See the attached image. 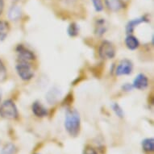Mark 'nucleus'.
Returning a JSON list of instances; mask_svg holds the SVG:
<instances>
[{
	"mask_svg": "<svg viewBox=\"0 0 154 154\" xmlns=\"http://www.w3.org/2000/svg\"><path fill=\"white\" fill-rule=\"evenodd\" d=\"M61 95V92L60 91V90L57 87H53L51 90H49V91L46 94V99L49 103L53 104L57 101V99L60 98Z\"/></svg>",
	"mask_w": 154,
	"mask_h": 154,
	"instance_id": "obj_12",
	"label": "nucleus"
},
{
	"mask_svg": "<svg viewBox=\"0 0 154 154\" xmlns=\"http://www.w3.org/2000/svg\"><path fill=\"white\" fill-rule=\"evenodd\" d=\"M149 20L148 18H146L145 15L141 16V17L136 18V19H133V20H131L128 21V23H127L126 28H125L127 34H128V35H130V34H131V33L133 32L134 30H135V28H137L139 24H140V23H145V22H149Z\"/></svg>",
	"mask_w": 154,
	"mask_h": 154,
	"instance_id": "obj_8",
	"label": "nucleus"
},
{
	"mask_svg": "<svg viewBox=\"0 0 154 154\" xmlns=\"http://www.w3.org/2000/svg\"><path fill=\"white\" fill-rule=\"evenodd\" d=\"M15 50H16V53L18 54L19 60H20V61H30L35 59V56L32 51H31L28 48L24 47L23 45H19L16 47Z\"/></svg>",
	"mask_w": 154,
	"mask_h": 154,
	"instance_id": "obj_6",
	"label": "nucleus"
},
{
	"mask_svg": "<svg viewBox=\"0 0 154 154\" xmlns=\"http://www.w3.org/2000/svg\"><path fill=\"white\" fill-rule=\"evenodd\" d=\"M67 32L70 37H75L79 34V26L76 23H71L69 25Z\"/></svg>",
	"mask_w": 154,
	"mask_h": 154,
	"instance_id": "obj_18",
	"label": "nucleus"
},
{
	"mask_svg": "<svg viewBox=\"0 0 154 154\" xmlns=\"http://www.w3.org/2000/svg\"><path fill=\"white\" fill-rule=\"evenodd\" d=\"M13 2H14V3H17V2H19V1H20V0H12Z\"/></svg>",
	"mask_w": 154,
	"mask_h": 154,
	"instance_id": "obj_27",
	"label": "nucleus"
},
{
	"mask_svg": "<svg viewBox=\"0 0 154 154\" xmlns=\"http://www.w3.org/2000/svg\"><path fill=\"white\" fill-rule=\"evenodd\" d=\"M111 107H112V110H113L114 113L116 114L117 116L119 117V118H120V119H123V118H124V110L122 109L121 106H119V104L116 103H114L112 104Z\"/></svg>",
	"mask_w": 154,
	"mask_h": 154,
	"instance_id": "obj_19",
	"label": "nucleus"
},
{
	"mask_svg": "<svg viewBox=\"0 0 154 154\" xmlns=\"http://www.w3.org/2000/svg\"><path fill=\"white\" fill-rule=\"evenodd\" d=\"M134 89L132 84L130 83H125L122 86V90L123 91H125V92H130Z\"/></svg>",
	"mask_w": 154,
	"mask_h": 154,
	"instance_id": "obj_23",
	"label": "nucleus"
},
{
	"mask_svg": "<svg viewBox=\"0 0 154 154\" xmlns=\"http://www.w3.org/2000/svg\"><path fill=\"white\" fill-rule=\"evenodd\" d=\"M83 154H98V152H97L95 149H94L93 147L87 145L85 148V149H84Z\"/></svg>",
	"mask_w": 154,
	"mask_h": 154,
	"instance_id": "obj_22",
	"label": "nucleus"
},
{
	"mask_svg": "<svg viewBox=\"0 0 154 154\" xmlns=\"http://www.w3.org/2000/svg\"><path fill=\"white\" fill-rule=\"evenodd\" d=\"M92 3H93L94 8L95 9L96 11H102L103 10V3H102L101 0H91Z\"/></svg>",
	"mask_w": 154,
	"mask_h": 154,
	"instance_id": "obj_20",
	"label": "nucleus"
},
{
	"mask_svg": "<svg viewBox=\"0 0 154 154\" xmlns=\"http://www.w3.org/2000/svg\"><path fill=\"white\" fill-rule=\"evenodd\" d=\"M3 8H4V2H3V0H0V15H2Z\"/></svg>",
	"mask_w": 154,
	"mask_h": 154,
	"instance_id": "obj_25",
	"label": "nucleus"
},
{
	"mask_svg": "<svg viewBox=\"0 0 154 154\" xmlns=\"http://www.w3.org/2000/svg\"><path fill=\"white\" fill-rule=\"evenodd\" d=\"M15 69H16V72L19 77L23 81H29L34 76L32 66L29 63V61L19 60V62L15 66Z\"/></svg>",
	"mask_w": 154,
	"mask_h": 154,
	"instance_id": "obj_3",
	"label": "nucleus"
},
{
	"mask_svg": "<svg viewBox=\"0 0 154 154\" xmlns=\"http://www.w3.org/2000/svg\"><path fill=\"white\" fill-rule=\"evenodd\" d=\"M21 14H22V11L21 8L19 6H13L9 10V13H8V17L11 20H20V18L21 17Z\"/></svg>",
	"mask_w": 154,
	"mask_h": 154,
	"instance_id": "obj_14",
	"label": "nucleus"
},
{
	"mask_svg": "<svg viewBox=\"0 0 154 154\" xmlns=\"http://www.w3.org/2000/svg\"><path fill=\"white\" fill-rule=\"evenodd\" d=\"M0 116L7 119H16L19 117L17 106L12 100L8 99L0 106Z\"/></svg>",
	"mask_w": 154,
	"mask_h": 154,
	"instance_id": "obj_2",
	"label": "nucleus"
},
{
	"mask_svg": "<svg viewBox=\"0 0 154 154\" xmlns=\"http://www.w3.org/2000/svg\"><path fill=\"white\" fill-rule=\"evenodd\" d=\"M106 31V21L105 19H99L96 21L95 24V30L94 32L98 36H102V35L105 34Z\"/></svg>",
	"mask_w": 154,
	"mask_h": 154,
	"instance_id": "obj_13",
	"label": "nucleus"
},
{
	"mask_svg": "<svg viewBox=\"0 0 154 154\" xmlns=\"http://www.w3.org/2000/svg\"><path fill=\"white\" fill-rule=\"evenodd\" d=\"M133 70V63L128 59L122 60L116 69V74L117 76L130 75Z\"/></svg>",
	"mask_w": 154,
	"mask_h": 154,
	"instance_id": "obj_5",
	"label": "nucleus"
},
{
	"mask_svg": "<svg viewBox=\"0 0 154 154\" xmlns=\"http://www.w3.org/2000/svg\"><path fill=\"white\" fill-rule=\"evenodd\" d=\"M134 89H137L140 91H144L149 86V79L144 73H139L134 79L132 83Z\"/></svg>",
	"mask_w": 154,
	"mask_h": 154,
	"instance_id": "obj_7",
	"label": "nucleus"
},
{
	"mask_svg": "<svg viewBox=\"0 0 154 154\" xmlns=\"http://www.w3.org/2000/svg\"><path fill=\"white\" fill-rule=\"evenodd\" d=\"M17 151V149L14 144L12 143H8L3 147L0 154H15Z\"/></svg>",
	"mask_w": 154,
	"mask_h": 154,
	"instance_id": "obj_17",
	"label": "nucleus"
},
{
	"mask_svg": "<svg viewBox=\"0 0 154 154\" xmlns=\"http://www.w3.org/2000/svg\"><path fill=\"white\" fill-rule=\"evenodd\" d=\"M142 149L146 153H152L154 151V140L153 138H146L141 142Z\"/></svg>",
	"mask_w": 154,
	"mask_h": 154,
	"instance_id": "obj_15",
	"label": "nucleus"
},
{
	"mask_svg": "<svg viewBox=\"0 0 154 154\" xmlns=\"http://www.w3.org/2000/svg\"><path fill=\"white\" fill-rule=\"evenodd\" d=\"M65 128L70 137H77L79 136L81 128V117L79 111L75 109H68L66 111Z\"/></svg>",
	"mask_w": 154,
	"mask_h": 154,
	"instance_id": "obj_1",
	"label": "nucleus"
},
{
	"mask_svg": "<svg viewBox=\"0 0 154 154\" xmlns=\"http://www.w3.org/2000/svg\"><path fill=\"white\" fill-rule=\"evenodd\" d=\"M65 4H66L67 6H69V7H72V6L75 5L76 3L79 2V0H62Z\"/></svg>",
	"mask_w": 154,
	"mask_h": 154,
	"instance_id": "obj_24",
	"label": "nucleus"
},
{
	"mask_svg": "<svg viewBox=\"0 0 154 154\" xmlns=\"http://www.w3.org/2000/svg\"><path fill=\"white\" fill-rule=\"evenodd\" d=\"M2 95H3V92H2V90L0 89V102H1V99H2Z\"/></svg>",
	"mask_w": 154,
	"mask_h": 154,
	"instance_id": "obj_26",
	"label": "nucleus"
},
{
	"mask_svg": "<svg viewBox=\"0 0 154 154\" xmlns=\"http://www.w3.org/2000/svg\"><path fill=\"white\" fill-rule=\"evenodd\" d=\"M116 54V48L111 41H103L99 45V55L103 60H110L114 58Z\"/></svg>",
	"mask_w": 154,
	"mask_h": 154,
	"instance_id": "obj_4",
	"label": "nucleus"
},
{
	"mask_svg": "<svg viewBox=\"0 0 154 154\" xmlns=\"http://www.w3.org/2000/svg\"><path fill=\"white\" fill-rule=\"evenodd\" d=\"M9 24L8 22L3 20H0V42L3 41L8 36L9 33Z\"/></svg>",
	"mask_w": 154,
	"mask_h": 154,
	"instance_id": "obj_16",
	"label": "nucleus"
},
{
	"mask_svg": "<svg viewBox=\"0 0 154 154\" xmlns=\"http://www.w3.org/2000/svg\"><path fill=\"white\" fill-rule=\"evenodd\" d=\"M32 113L38 118H44L48 116V110L40 102H34L32 106Z\"/></svg>",
	"mask_w": 154,
	"mask_h": 154,
	"instance_id": "obj_9",
	"label": "nucleus"
},
{
	"mask_svg": "<svg viewBox=\"0 0 154 154\" xmlns=\"http://www.w3.org/2000/svg\"><path fill=\"white\" fill-rule=\"evenodd\" d=\"M7 77V69L3 61L0 60V81H3Z\"/></svg>",
	"mask_w": 154,
	"mask_h": 154,
	"instance_id": "obj_21",
	"label": "nucleus"
},
{
	"mask_svg": "<svg viewBox=\"0 0 154 154\" xmlns=\"http://www.w3.org/2000/svg\"><path fill=\"white\" fill-rule=\"evenodd\" d=\"M125 45L129 50L133 51L139 48L140 41L135 35L130 34V35H127L126 39H125Z\"/></svg>",
	"mask_w": 154,
	"mask_h": 154,
	"instance_id": "obj_10",
	"label": "nucleus"
},
{
	"mask_svg": "<svg viewBox=\"0 0 154 154\" xmlns=\"http://www.w3.org/2000/svg\"><path fill=\"white\" fill-rule=\"evenodd\" d=\"M106 6L111 11H119L124 8V3L122 0H105Z\"/></svg>",
	"mask_w": 154,
	"mask_h": 154,
	"instance_id": "obj_11",
	"label": "nucleus"
}]
</instances>
